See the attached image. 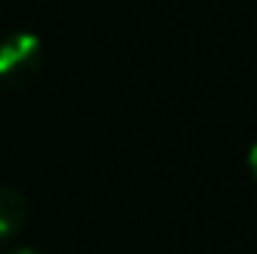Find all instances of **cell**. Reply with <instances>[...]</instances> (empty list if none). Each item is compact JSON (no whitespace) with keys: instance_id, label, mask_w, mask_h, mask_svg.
<instances>
[{"instance_id":"obj_3","label":"cell","mask_w":257,"mask_h":254,"mask_svg":"<svg viewBox=\"0 0 257 254\" xmlns=\"http://www.w3.org/2000/svg\"><path fill=\"white\" fill-rule=\"evenodd\" d=\"M247 166H251V176L257 179V140H254L251 150H247Z\"/></svg>"},{"instance_id":"obj_4","label":"cell","mask_w":257,"mask_h":254,"mask_svg":"<svg viewBox=\"0 0 257 254\" xmlns=\"http://www.w3.org/2000/svg\"><path fill=\"white\" fill-rule=\"evenodd\" d=\"M4 254H43V251H36V248H10V251H4Z\"/></svg>"},{"instance_id":"obj_2","label":"cell","mask_w":257,"mask_h":254,"mask_svg":"<svg viewBox=\"0 0 257 254\" xmlns=\"http://www.w3.org/2000/svg\"><path fill=\"white\" fill-rule=\"evenodd\" d=\"M26 215H30L26 196L17 186H4V189H0V238H4V241H13L17 231L26 225Z\"/></svg>"},{"instance_id":"obj_1","label":"cell","mask_w":257,"mask_h":254,"mask_svg":"<svg viewBox=\"0 0 257 254\" xmlns=\"http://www.w3.org/2000/svg\"><path fill=\"white\" fill-rule=\"evenodd\" d=\"M39 62H43V46L33 33L23 30H13L4 43V56H0V72H4V82L10 88L30 82L36 75Z\"/></svg>"}]
</instances>
